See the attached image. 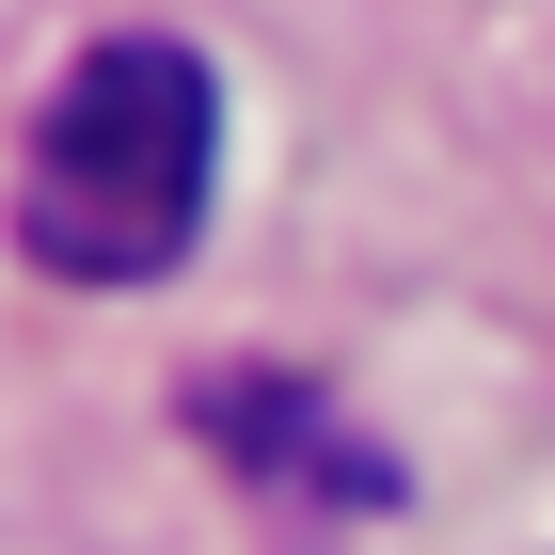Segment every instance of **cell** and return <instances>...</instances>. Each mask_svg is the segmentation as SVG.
I'll return each mask as SVG.
<instances>
[{"instance_id": "6da1fadb", "label": "cell", "mask_w": 555, "mask_h": 555, "mask_svg": "<svg viewBox=\"0 0 555 555\" xmlns=\"http://www.w3.org/2000/svg\"><path fill=\"white\" fill-rule=\"evenodd\" d=\"M207 175H222V95L191 48L159 33H112L80 48L33 112V159H16V255L48 286H159L207 222Z\"/></svg>"}]
</instances>
